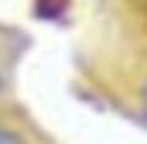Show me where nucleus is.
<instances>
[{
	"mask_svg": "<svg viewBox=\"0 0 147 144\" xmlns=\"http://www.w3.org/2000/svg\"><path fill=\"white\" fill-rule=\"evenodd\" d=\"M137 104H140V121L147 124V77L140 81V90H137Z\"/></svg>",
	"mask_w": 147,
	"mask_h": 144,
	"instance_id": "nucleus-3",
	"label": "nucleus"
},
{
	"mask_svg": "<svg viewBox=\"0 0 147 144\" xmlns=\"http://www.w3.org/2000/svg\"><path fill=\"white\" fill-rule=\"evenodd\" d=\"M34 17L37 20H47V24H60L67 20L70 14V0H34Z\"/></svg>",
	"mask_w": 147,
	"mask_h": 144,
	"instance_id": "nucleus-1",
	"label": "nucleus"
},
{
	"mask_svg": "<svg viewBox=\"0 0 147 144\" xmlns=\"http://www.w3.org/2000/svg\"><path fill=\"white\" fill-rule=\"evenodd\" d=\"M0 144H30L24 131H17L13 124H3L0 121Z\"/></svg>",
	"mask_w": 147,
	"mask_h": 144,
	"instance_id": "nucleus-2",
	"label": "nucleus"
},
{
	"mask_svg": "<svg viewBox=\"0 0 147 144\" xmlns=\"http://www.w3.org/2000/svg\"><path fill=\"white\" fill-rule=\"evenodd\" d=\"M0 97H3V74H0Z\"/></svg>",
	"mask_w": 147,
	"mask_h": 144,
	"instance_id": "nucleus-4",
	"label": "nucleus"
}]
</instances>
